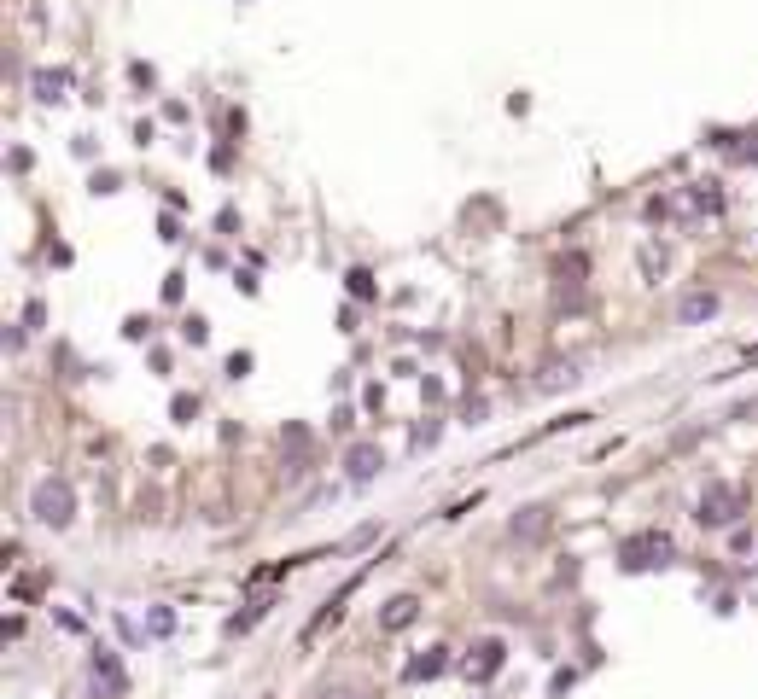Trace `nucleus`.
<instances>
[{
    "label": "nucleus",
    "mask_w": 758,
    "mask_h": 699,
    "mask_svg": "<svg viewBox=\"0 0 758 699\" xmlns=\"http://www.w3.org/2000/svg\"><path fill=\"white\" fill-rule=\"evenodd\" d=\"M654 554H659V560L671 554V542H665V536H630V542H624V560H630V566H654Z\"/></svg>",
    "instance_id": "20e7f679"
},
{
    "label": "nucleus",
    "mask_w": 758,
    "mask_h": 699,
    "mask_svg": "<svg viewBox=\"0 0 758 699\" xmlns=\"http://www.w3.org/2000/svg\"><path fill=\"white\" fill-rule=\"evenodd\" d=\"M65 88H70L65 70H41V76H35V94H41V100H65Z\"/></svg>",
    "instance_id": "6e6552de"
},
{
    "label": "nucleus",
    "mask_w": 758,
    "mask_h": 699,
    "mask_svg": "<svg viewBox=\"0 0 758 699\" xmlns=\"http://www.w3.org/2000/svg\"><path fill=\"white\" fill-rule=\"evenodd\" d=\"M502 670V641H479V659H467V676H496Z\"/></svg>",
    "instance_id": "423d86ee"
},
{
    "label": "nucleus",
    "mask_w": 758,
    "mask_h": 699,
    "mask_svg": "<svg viewBox=\"0 0 758 699\" xmlns=\"http://www.w3.org/2000/svg\"><path fill=\"white\" fill-rule=\"evenodd\" d=\"M414 612H420V600H414V595H397L391 606H385L379 630H409V624H414Z\"/></svg>",
    "instance_id": "39448f33"
},
{
    "label": "nucleus",
    "mask_w": 758,
    "mask_h": 699,
    "mask_svg": "<svg viewBox=\"0 0 758 699\" xmlns=\"http://www.w3.org/2000/svg\"><path fill=\"white\" fill-rule=\"evenodd\" d=\"M30 513H35V525H53V531H65L70 513H76V496H70L65 478H41V484H35V496H30Z\"/></svg>",
    "instance_id": "f257e3e1"
},
{
    "label": "nucleus",
    "mask_w": 758,
    "mask_h": 699,
    "mask_svg": "<svg viewBox=\"0 0 758 699\" xmlns=\"http://www.w3.org/2000/svg\"><path fill=\"white\" fill-rule=\"evenodd\" d=\"M438 670H444V653L432 647L426 659H414V665H409V676H414V682H420V676H438Z\"/></svg>",
    "instance_id": "9d476101"
},
{
    "label": "nucleus",
    "mask_w": 758,
    "mask_h": 699,
    "mask_svg": "<svg viewBox=\"0 0 758 699\" xmlns=\"http://www.w3.org/2000/svg\"><path fill=\"white\" fill-rule=\"evenodd\" d=\"M543 531V507H531V519H514V536H537Z\"/></svg>",
    "instance_id": "9b49d317"
},
{
    "label": "nucleus",
    "mask_w": 758,
    "mask_h": 699,
    "mask_svg": "<svg viewBox=\"0 0 758 699\" xmlns=\"http://www.w3.org/2000/svg\"><path fill=\"white\" fill-rule=\"evenodd\" d=\"M374 472H379V455H374V449H350V478H356V484H368Z\"/></svg>",
    "instance_id": "1a4fd4ad"
},
{
    "label": "nucleus",
    "mask_w": 758,
    "mask_h": 699,
    "mask_svg": "<svg viewBox=\"0 0 758 699\" xmlns=\"http://www.w3.org/2000/svg\"><path fill=\"white\" fill-rule=\"evenodd\" d=\"M735 513H741V490H735V484H706V496H700V513H694V519H700V525H729Z\"/></svg>",
    "instance_id": "f03ea898"
},
{
    "label": "nucleus",
    "mask_w": 758,
    "mask_h": 699,
    "mask_svg": "<svg viewBox=\"0 0 758 699\" xmlns=\"http://www.w3.org/2000/svg\"><path fill=\"white\" fill-rule=\"evenodd\" d=\"M677 210H683V216H712V210H724V193H718L712 181H700V187H689V193L677 199Z\"/></svg>",
    "instance_id": "7ed1b4c3"
},
{
    "label": "nucleus",
    "mask_w": 758,
    "mask_h": 699,
    "mask_svg": "<svg viewBox=\"0 0 758 699\" xmlns=\"http://www.w3.org/2000/svg\"><path fill=\"white\" fill-rule=\"evenodd\" d=\"M677 315H683V321H712V315H718V298H712V292H689V298L677 303Z\"/></svg>",
    "instance_id": "0eeeda50"
}]
</instances>
